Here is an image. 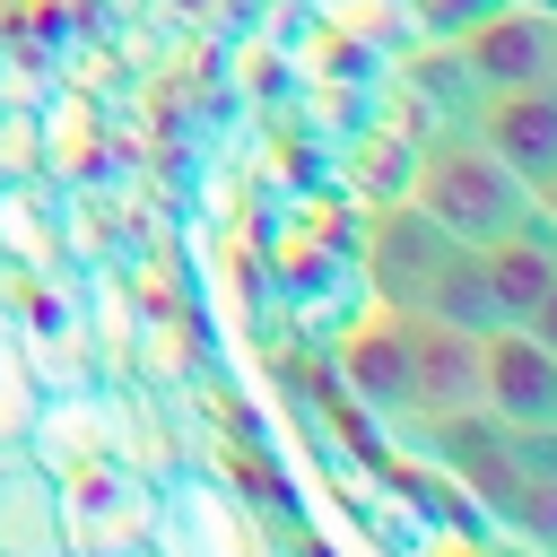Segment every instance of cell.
I'll use <instances>...</instances> for the list:
<instances>
[{
	"label": "cell",
	"instance_id": "obj_16",
	"mask_svg": "<svg viewBox=\"0 0 557 557\" xmlns=\"http://www.w3.org/2000/svg\"><path fill=\"white\" fill-rule=\"evenodd\" d=\"M540 226H548V235H557V174H548V183H540Z\"/></svg>",
	"mask_w": 557,
	"mask_h": 557
},
{
	"label": "cell",
	"instance_id": "obj_15",
	"mask_svg": "<svg viewBox=\"0 0 557 557\" xmlns=\"http://www.w3.org/2000/svg\"><path fill=\"white\" fill-rule=\"evenodd\" d=\"M522 331H531V339H540V348L557 357V287H548V296H540V305L522 313Z\"/></svg>",
	"mask_w": 557,
	"mask_h": 557
},
{
	"label": "cell",
	"instance_id": "obj_8",
	"mask_svg": "<svg viewBox=\"0 0 557 557\" xmlns=\"http://www.w3.org/2000/svg\"><path fill=\"white\" fill-rule=\"evenodd\" d=\"M461 70L470 87H557V17L540 9H496L487 26H470L461 44Z\"/></svg>",
	"mask_w": 557,
	"mask_h": 557
},
{
	"label": "cell",
	"instance_id": "obj_12",
	"mask_svg": "<svg viewBox=\"0 0 557 557\" xmlns=\"http://www.w3.org/2000/svg\"><path fill=\"white\" fill-rule=\"evenodd\" d=\"M348 383L383 409V418H409V366H400V331L374 322L366 339H348Z\"/></svg>",
	"mask_w": 557,
	"mask_h": 557
},
{
	"label": "cell",
	"instance_id": "obj_14",
	"mask_svg": "<svg viewBox=\"0 0 557 557\" xmlns=\"http://www.w3.org/2000/svg\"><path fill=\"white\" fill-rule=\"evenodd\" d=\"M35 400H44V383H35V366H26V348H17V331L0 313V444H26Z\"/></svg>",
	"mask_w": 557,
	"mask_h": 557
},
{
	"label": "cell",
	"instance_id": "obj_5",
	"mask_svg": "<svg viewBox=\"0 0 557 557\" xmlns=\"http://www.w3.org/2000/svg\"><path fill=\"white\" fill-rule=\"evenodd\" d=\"M148 548H157V557H261L244 505H235L218 479H200V470H165Z\"/></svg>",
	"mask_w": 557,
	"mask_h": 557
},
{
	"label": "cell",
	"instance_id": "obj_18",
	"mask_svg": "<svg viewBox=\"0 0 557 557\" xmlns=\"http://www.w3.org/2000/svg\"><path fill=\"white\" fill-rule=\"evenodd\" d=\"M0 270H9V261H0Z\"/></svg>",
	"mask_w": 557,
	"mask_h": 557
},
{
	"label": "cell",
	"instance_id": "obj_17",
	"mask_svg": "<svg viewBox=\"0 0 557 557\" xmlns=\"http://www.w3.org/2000/svg\"><path fill=\"white\" fill-rule=\"evenodd\" d=\"M122 557H157V548H148V540H139V548H122Z\"/></svg>",
	"mask_w": 557,
	"mask_h": 557
},
{
	"label": "cell",
	"instance_id": "obj_7",
	"mask_svg": "<svg viewBox=\"0 0 557 557\" xmlns=\"http://www.w3.org/2000/svg\"><path fill=\"white\" fill-rule=\"evenodd\" d=\"M479 383H487V418L505 426H557V357L522 331V322H496L479 339Z\"/></svg>",
	"mask_w": 557,
	"mask_h": 557
},
{
	"label": "cell",
	"instance_id": "obj_6",
	"mask_svg": "<svg viewBox=\"0 0 557 557\" xmlns=\"http://www.w3.org/2000/svg\"><path fill=\"white\" fill-rule=\"evenodd\" d=\"M453 252H461V235H444L418 200L383 209V218H374V244H366L374 296H383L392 313H426V296H435V278H444V261H453Z\"/></svg>",
	"mask_w": 557,
	"mask_h": 557
},
{
	"label": "cell",
	"instance_id": "obj_9",
	"mask_svg": "<svg viewBox=\"0 0 557 557\" xmlns=\"http://www.w3.org/2000/svg\"><path fill=\"white\" fill-rule=\"evenodd\" d=\"M470 139H487V148L540 191V183L557 174V87H487Z\"/></svg>",
	"mask_w": 557,
	"mask_h": 557
},
{
	"label": "cell",
	"instance_id": "obj_10",
	"mask_svg": "<svg viewBox=\"0 0 557 557\" xmlns=\"http://www.w3.org/2000/svg\"><path fill=\"white\" fill-rule=\"evenodd\" d=\"M0 557H70L52 470L26 444H0Z\"/></svg>",
	"mask_w": 557,
	"mask_h": 557
},
{
	"label": "cell",
	"instance_id": "obj_13",
	"mask_svg": "<svg viewBox=\"0 0 557 557\" xmlns=\"http://www.w3.org/2000/svg\"><path fill=\"white\" fill-rule=\"evenodd\" d=\"M426 313H444V322H461V331H496L505 313H496V296H487V270H479V244H461L453 261H444V278H435V296H426Z\"/></svg>",
	"mask_w": 557,
	"mask_h": 557
},
{
	"label": "cell",
	"instance_id": "obj_2",
	"mask_svg": "<svg viewBox=\"0 0 557 557\" xmlns=\"http://www.w3.org/2000/svg\"><path fill=\"white\" fill-rule=\"evenodd\" d=\"M0 313H9V331H17V348H26V366H35V383L44 392H61V383H96V331H87V278H61V270H0Z\"/></svg>",
	"mask_w": 557,
	"mask_h": 557
},
{
	"label": "cell",
	"instance_id": "obj_3",
	"mask_svg": "<svg viewBox=\"0 0 557 557\" xmlns=\"http://www.w3.org/2000/svg\"><path fill=\"white\" fill-rule=\"evenodd\" d=\"M157 487H165V479H157V470H139V461H122V453L52 470L70 557H122V548H139V540L157 531Z\"/></svg>",
	"mask_w": 557,
	"mask_h": 557
},
{
	"label": "cell",
	"instance_id": "obj_11",
	"mask_svg": "<svg viewBox=\"0 0 557 557\" xmlns=\"http://www.w3.org/2000/svg\"><path fill=\"white\" fill-rule=\"evenodd\" d=\"M479 270H487V296H496V313L505 322H522L548 287H557V235L531 218V226H513V235H496V244H479Z\"/></svg>",
	"mask_w": 557,
	"mask_h": 557
},
{
	"label": "cell",
	"instance_id": "obj_1",
	"mask_svg": "<svg viewBox=\"0 0 557 557\" xmlns=\"http://www.w3.org/2000/svg\"><path fill=\"white\" fill-rule=\"evenodd\" d=\"M409 200H418L444 235H461V244H496V235H513V226L540 218V191H531L487 139H444V148H426Z\"/></svg>",
	"mask_w": 557,
	"mask_h": 557
},
{
	"label": "cell",
	"instance_id": "obj_4",
	"mask_svg": "<svg viewBox=\"0 0 557 557\" xmlns=\"http://www.w3.org/2000/svg\"><path fill=\"white\" fill-rule=\"evenodd\" d=\"M392 331H400V366H409V418H453V409L487 400L479 331H461L444 313H392Z\"/></svg>",
	"mask_w": 557,
	"mask_h": 557
}]
</instances>
